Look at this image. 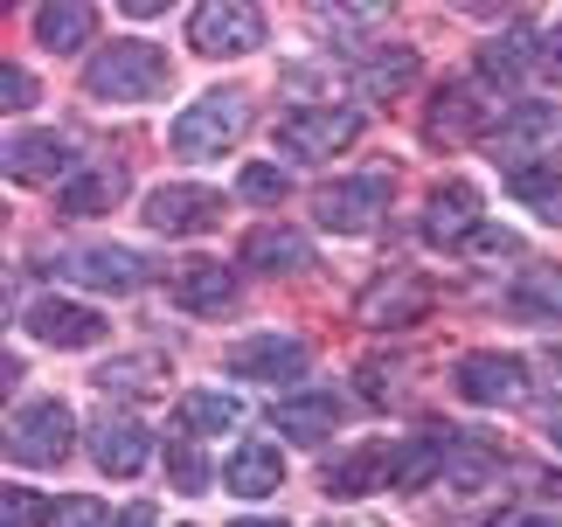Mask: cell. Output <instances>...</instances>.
I'll return each mask as SVG.
<instances>
[{
	"mask_svg": "<svg viewBox=\"0 0 562 527\" xmlns=\"http://www.w3.org/2000/svg\"><path fill=\"white\" fill-rule=\"evenodd\" d=\"M83 83H91V98H112V104H139V98H160L167 83V56L154 49V42H104V49L91 56V70H83Z\"/></svg>",
	"mask_w": 562,
	"mask_h": 527,
	"instance_id": "6da1fadb",
	"label": "cell"
},
{
	"mask_svg": "<svg viewBox=\"0 0 562 527\" xmlns=\"http://www.w3.org/2000/svg\"><path fill=\"white\" fill-rule=\"evenodd\" d=\"M244 125H250V98L244 91H229V83L223 91H202L175 119V153L181 160H215V153H229L244 139Z\"/></svg>",
	"mask_w": 562,
	"mask_h": 527,
	"instance_id": "7a4b0ae2",
	"label": "cell"
},
{
	"mask_svg": "<svg viewBox=\"0 0 562 527\" xmlns=\"http://www.w3.org/2000/svg\"><path fill=\"white\" fill-rule=\"evenodd\" d=\"M480 146H486L507 173H514V167H542V153L562 146V104H514V112H501V119L486 125Z\"/></svg>",
	"mask_w": 562,
	"mask_h": 527,
	"instance_id": "3957f363",
	"label": "cell"
},
{
	"mask_svg": "<svg viewBox=\"0 0 562 527\" xmlns=\"http://www.w3.org/2000/svg\"><path fill=\"white\" fill-rule=\"evenodd\" d=\"M389 173H348V181H327L313 194V223L319 229H334V236H369L382 215H389Z\"/></svg>",
	"mask_w": 562,
	"mask_h": 527,
	"instance_id": "277c9868",
	"label": "cell"
},
{
	"mask_svg": "<svg viewBox=\"0 0 562 527\" xmlns=\"http://www.w3.org/2000/svg\"><path fill=\"white\" fill-rule=\"evenodd\" d=\"M70 437H77V416H70V403H56V395L21 403L8 416V458L14 466H63V458H70Z\"/></svg>",
	"mask_w": 562,
	"mask_h": 527,
	"instance_id": "5b68a950",
	"label": "cell"
},
{
	"mask_svg": "<svg viewBox=\"0 0 562 527\" xmlns=\"http://www.w3.org/2000/svg\"><path fill=\"white\" fill-rule=\"evenodd\" d=\"M355 132H361V112H348V104H299V112L278 119V146L292 160H334V153H348Z\"/></svg>",
	"mask_w": 562,
	"mask_h": 527,
	"instance_id": "8992f818",
	"label": "cell"
},
{
	"mask_svg": "<svg viewBox=\"0 0 562 527\" xmlns=\"http://www.w3.org/2000/svg\"><path fill=\"white\" fill-rule=\"evenodd\" d=\"M265 42V14L250 0H202L188 14V49L194 56H244Z\"/></svg>",
	"mask_w": 562,
	"mask_h": 527,
	"instance_id": "52a82bcc",
	"label": "cell"
},
{
	"mask_svg": "<svg viewBox=\"0 0 562 527\" xmlns=\"http://www.w3.org/2000/svg\"><path fill=\"white\" fill-rule=\"evenodd\" d=\"M215 215H223V194L202 188V181H175V188H154V194H146V229H160V236L215 229Z\"/></svg>",
	"mask_w": 562,
	"mask_h": 527,
	"instance_id": "ba28073f",
	"label": "cell"
},
{
	"mask_svg": "<svg viewBox=\"0 0 562 527\" xmlns=\"http://www.w3.org/2000/svg\"><path fill=\"white\" fill-rule=\"evenodd\" d=\"M63 278L83 284V292H139L146 284V257L125 250V244H91V250H70L63 257Z\"/></svg>",
	"mask_w": 562,
	"mask_h": 527,
	"instance_id": "9c48e42d",
	"label": "cell"
},
{
	"mask_svg": "<svg viewBox=\"0 0 562 527\" xmlns=\"http://www.w3.org/2000/svg\"><path fill=\"white\" fill-rule=\"evenodd\" d=\"M451 389H459L465 403H480V410L521 403V389H528V361H514V355H465L459 368H451Z\"/></svg>",
	"mask_w": 562,
	"mask_h": 527,
	"instance_id": "30bf717a",
	"label": "cell"
},
{
	"mask_svg": "<svg viewBox=\"0 0 562 527\" xmlns=\"http://www.w3.org/2000/svg\"><path fill=\"white\" fill-rule=\"evenodd\" d=\"M146 458H154V437H146V424L139 416H98L91 424V466L104 472V479H133V472H146Z\"/></svg>",
	"mask_w": 562,
	"mask_h": 527,
	"instance_id": "8fae6325",
	"label": "cell"
},
{
	"mask_svg": "<svg viewBox=\"0 0 562 527\" xmlns=\"http://www.w3.org/2000/svg\"><path fill=\"white\" fill-rule=\"evenodd\" d=\"M480 229H486V215H480V194H472L465 181H445V188L424 202V244H438V250H465Z\"/></svg>",
	"mask_w": 562,
	"mask_h": 527,
	"instance_id": "7c38bea8",
	"label": "cell"
},
{
	"mask_svg": "<svg viewBox=\"0 0 562 527\" xmlns=\"http://www.w3.org/2000/svg\"><path fill=\"white\" fill-rule=\"evenodd\" d=\"M306 340H292V334H250V340H236L229 347V368L244 382H299L306 375Z\"/></svg>",
	"mask_w": 562,
	"mask_h": 527,
	"instance_id": "4fadbf2b",
	"label": "cell"
},
{
	"mask_svg": "<svg viewBox=\"0 0 562 527\" xmlns=\"http://www.w3.org/2000/svg\"><path fill=\"white\" fill-rule=\"evenodd\" d=\"M29 334H42L49 347H91V340H104V319L91 305H77V299H35L29 305Z\"/></svg>",
	"mask_w": 562,
	"mask_h": 527,
	"instance_id": "5bb4252c",
	"label": "cell"
},
{
	"mask_svg": "<svg viewBox=\"0 0 562 527\" xmlns=\"http://www.w3.org/2000/svg\"><path fill=\"white\" fill-rule=\"evenodd\" d=\"M278 437H292V445H327L334 424H340V395L327 389H306V395H285V403L271 410Z\"/></svg>",
	"mask_w": 562,
	"mask_h": 527,
	"instance_id": "9a60e30c",
	"label": "cell"
},
{
	"mask_svg": "<svg viewBox=\"0 0 562 527\" xmlns=\"http://www.w3.org/2000/svg\"><path fill=\"white\" fill-rule=\"evenodd\" d=\"M313 250H306V236H299L292 223H257L244 236V271H278V278H292V271H306Z\"/></svg>",
	"mask_w": 562,
	"mask_h": 527,
	"instance_id": "2e32d148",
	"label": "cell"
},
{
	"mask_svg": "<svg viewBox=\"0 0 562 527\" xmlns=\"http://www.w3.org/2000/svg\"><path fill=\"white\" fill-rule=\"evenodd\" d=\"M77 153L63 132H8V181H56Z\"/></svg>",
	"mask_w": 562,
	"mask_h": 527,
	"instance_id": "e0dca14e",
	"label": "cell"
},
{
	"mask_svg": "<svg viewBox=\"0 0 562 527\" xmlns=\"http://www.w3.org/2000/svg\"><path fill=\"white\" fill-rule=\"evenodd\" d=\"M229 493L236 500H271L278 493V479H285V451H278V445H257V437H250V445H236L229 451Z\"/></svg>",
	"mask_w": 562,
	"mask_h": 527,
	"instance_id": "ac0fdd59",
	"label": "cell"
},
{
	"mask_svg": "<svg viewBox=\"0 0 562 527\" xmlns=\"http://www.w3.org/2000/svg\"><path fill=\"white\" fill-rule=\"evenodd\" d=\"M528 70H542V42H535L528 29H507V35H493L486 49H480V77L501 83V91H514Z\"/></svg>",
	"mask_w": 562,
	"mask_h": 527,
	"instance_id": "d6986e66",
	"label": "cell"
},
{
	"mask_svg": "<svg viewBox=\"0 0 562 527\" xmlns=\"http://www.w3.org/2000/svg\"><path fill=\"white\" fill-rule=\"evenodd\" d=\"M91 29H98L91 0H42V14H35V42H42L49 56L83 49V42H91Z\"/></svg>",
	"mask_w": 562,
	"mask_h": 527,
	"instance_id": "ffe728a7",
	"label": "cell"
},
{
	"mask_svg": "<svg viewBox=\"0 0 562 527\" xmlns=\"http://www.w3.org/2000/svg\"><path fill=\"white\" fill-rule=\"evenodd\" d=\"M424 132H430L438 146H451V139H486V119H480V104H472L465 83H438V98H430Z\"/></svg>",
	"mask_w": 562,
	"mask_h": 527,
	"instance_id": "44dd1931",
	"label": "cell"
},
{
	"mask_svg": "<svg viewBox=\"0 0 562 527\" xmlns=\"http://www.w3.org/2000/svg\"><path fill=\"white\" fill-rule=\"evenodd\" d=\"M175 305L181 313H229L236 271H223V264H188V271H175Z\"/></svg>",
	"mask_w": 562,
	"mask_h": 527,
	"instance_id": "7402d4cb",
	"label": "cell"
},
{
	"mask_svg": "<svg viewBox=\"0 0 562 527\" xmlns=\"http://www.w3.org/2000/svg\"><path fill=\"white\" fill-rule=\"evenodd\" d=\"M389 445H355L340 466H327V493L334 500H361V493H375V486H389Z\"/></svg>",
	"mask_w": 562,
	"mask_h": 527,
	"instance_id": "603a6c76",
	"label": "cell"
},
{
	"mask_svg": "<svg viewBox=\"0 0 562 527\" xmlns=\"http://www.w3.org/2000/svg\"><path fill=\"white\" fill-rule=\"evenodd\" d=\"M438 472H445V437H409V445H396V458H389V486L396 493H424Z\"/></svg>",
	"mask_w": 562,
	"mask_h": 527,
	"instance_id": "cb8c5ba5",
	"label": "cell"
},
{
	"mask_svg": "<svg viewBox=\"0 0 562 527\" xmlns=\"http://www.w3.org/2000/svg\"><path fill=\"white\" fill-rule=\"evenodd\" d=\"M507 194L521 202L528 215H542V223H562V167H514L507 173Z\"/></svg>",
	"mask_w": 562,
	"mask_h": 527,
	"instance_id": "d4e9b609",
	"label": "cell"
},
{
	"mask_svg": "<svg viewBox=\"0 0 562 527\" xmlns=\"http://www.w3.org/2000/svg\"><path fill=\"white\" fill-rule=\"evenodd\" d=\"M236 416H244V403H236L229 389H194V395H181V430H188V437L236 430Z\"/></svg>",
	"mask_w": 562,
	"mask_h": 527,
	"instance_id": "484cf974",
	"label": "cell"
},
{
	"mask_svg": "<svg viewBox=\"0 0 562 527\" xmlns=\"http://www.w3.org/2000/svg\"><path fill=\"white\" fill-rule=\"evenodd\" d=\"M417 313H424V292L409 278H382L375 292H361V319H369V326H403Z\"/></svg>",
	"mask_w": 562,
	"mask_h": 527,
	"instance_id": "4316f807",
	"label": "cell"
},
{
	"mask_svg": "<svg viewBox=\"0 0 562 527\" xmlns=\"http://www.w3.org/2000/svg\"><path fill=\"white\" fill-rule=\"evenodd\" d=\"M409 77H417V49H375L355 83H361V98H396Z\"/></svg>",
	"mask_w": 562,
	"mask_h": 527,
	"instance_id": "83f0119b",
	"label": "cell"
},
{
	"mask_svg": "<svg viewBox=\"0 0 562 527\" xmlns=\"http://www.w3.org/2000/svg\"><path fill=\"white\" fill-rule=\"evenodd\" d=\"M119 188H125V181H119L112 167H83L77 181L63 188V215H98V209H112Z\"/></svg>",
	"mask_w": 562,
	"mask_h": 527,
	"instance_id": "f1b7e54d",
	"label": "cell"
},
{
	"mask_svg": "<svg viewBox=\"0 0 562 527\" xmlns=\"http://www.w3.org/2000/svg\"><path fill=\"white\" fill-rule=\"evenodd\" d=\"M507 305L521 319H562V271H535V278H521L507 292Z\"/></svg>",
	"mask_w": 562,
	"mask_h": 527,
	"instance_id": "f546056e",
	"label": "cell"
},
{
	"mask_svg": "<svg viewBox=\"0 0 562 527\" xmlns=\"http://www.w3.org/2000/svg\"><path fill=\"white\" fill-rule=\"evenodd\" d=\"M49 520H56V507L35 486H8V493H0V527H49Z\"/></svg>",
	"mask_w": 562,
	"mask_h": 527,
	"instance_id": "4dcf8cb0",
	"label": "cell"
},
{
	"mask_svg": "<svg viewBox=\"0 0 562 527\" xmlns=\"http://www.w3.org/2000/svg\"><path fill=\"white\" fill-rule=\"evenodd\" d=\"M285 188H292V173L285 167H271V160H257V167H244L236 173V194H244V202H285Z\"/></svg>",
	"mask_w": 562,
	"mask_h": 527,
	"instance_id": "1f68e13d",
	"label": "cell"
},
{
	"mask_svg": "<svg viewBox=\"0 0 562 527\" xmlns=\"http://www.w3.org/2000/svg\"><path fill=\"white\" fill-rule=\"evenodd\" d=\"M167 479H175L181 493L209 486V466H202V451H194V437H175V445H167Z\"/></svg>",
	"mask_w": 562,
	"mask_h": 527,
	"instance_id": "d6a6232c",
	"label": "cell"
},
{
	"mask_svg": "<svg viewBox=\"0 0 562 527\" xmlns=\"http://www.w3.org/2000/svg\"><path fill=\"white\" fill-rule=\"evenodd\" d=\"M154 375H160V361H146V355H133V361H104V368H98V389L119 395V389H139V382H154Z\"/></svg>",
	"mask_w": 562,
	"mask_h": 527,
	"instance_id": "836d02e7",
	"label": "cell"
},
{
	"mask_svg": "<svg viewBox=\"0 0 562 527\" xmlns=\"http://www.w3.org/2000/svg\"><path fill=\"white\" fill-rule=\"evenodd\" d=\"M465 445V458H451V479H459V486H480V479H493V466H501V458L486 451V437H459Z\"/></svg>",
	"mask_w": 562,
	"mask_h": 527,
	"instance_id": "e575fe53",
	"label": "cell"
},
{
	"mask_svg": "<svg viewBox=\"0 0 562 527\" xmlns=\"http://www.w3.org/2000/svg\"><path fill=\"white\" fill-rule=\"evenodd\" d=\"M56 527H104V500H83V493L56 500Z\"/></svg>",
	"mask_w": 562,
	"mask_h": 527,
	"instance_id": "d590c367",
	"label": "cell"
},
{
	"mask_svg": "<svg viewBox=\"0 0 562 527\" xmlns=\"http://www.w3.org/2000/svg\"><path fill=\"white\" fill-rule=\"evenodd\" d=\"M0 104H8V112H29V104H35V77L8 63V70H0Z\"/></svg>",
	"mask_w": 562,
	"mask_h": 527,
	"instance_id": "8d00e7d4",
	"label": "cell"
},
{
	"mask_svg": "<svg viewBox=\"0 0 562 527\" xmlns=\"http://www.w3.org/2000/svg\"><path fill=\"white\" fill-rule=\"evenodd\" d=\"M542 70H549V77H562V21L542 35Z\"/></svg>",
	"mask_w": 562,
	"mask_h": 527,
	"instance_id": "74e56055",
	"label": "cell"
},
{
	"mask_svg": "<svg viewBox=\"0 0 562 527\" xmlns=\"http://www.w3.org/2000/svg\"><path fill=\"white\" fill-rule=\"evenodd\" d=\"M493 527H562V514H493Z\"/></svg>",
	"mask_w": 562,
	"mask_h": 527,
	"instance_id": "f35d334b",
	"label": "cell"
},
{
	"mask_svg": "<svg viewBox=\"0 0 562 527\" xmlns=\"http://www.w3.org/2000/svg\"><path fill=\"white\" fill-rule=\"evenodd\" d=\"M465 250H480V257H493V250H514V236H507V229H480V236H472Z\"/></svg>",
	"mask_w": 562,
	"mask_h": 527,
	"instance_id": "ab89813d",
	"label": "cell"
},
{
	"mask_svg": "<svg viewBox=\"0 0 562 527\" xmlns=\"http://www.w3.org/2000/svg\"><path fill=\"white\" fill-rule=\"evenodd\" d=\"M119 527H154V507H146V500H133V507H125V520Z\"/></svg>",
	"mask_w": 562,
	"mask_h": 527,
	"instance_id": "60d3db41",
	"label": "cell"
},
{
	"mask_svg": "<svg viewBox=\"0 0 562 527\" xmlns=\"http://www.w3.org/2000/svg\"><path fill=\"white\" fill-rule=\"evenodd\" d=\"M542 424H549V445L562 451V403H549V416H542Z\"/></svg>",
	"mask_w": 562,
	"mask_h": 527,
	"instance_id": "b9f144b4",
	"label": "cell"
},
{
	"mask_svg": "<svg viewBox=\"0 0 562 527\" xmlns=\"http://www.w3.org/2000/svg\"><path fill=\"white\" fill-rule=\"evenodd\" d=\"M229 527H285V520H229Z\"/></svg>",
	"mask_w": 562,
	"mask_h": 527,
	"instance_id": "7bdbcfd3",
	"label": "cell"
}]
</instances>
